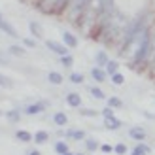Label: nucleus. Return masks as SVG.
<instances>
[{"label":"nucleus","instance_id":"f257e3e1","mask_svg":"<svg viewBox=\"0 0 155 155\" xmlns=\"http://www.w3.org/2000/svg\"><path fill=\"white\" fill-rule=\"evenodd\" d=\"M150 51H151V38H150L148 32H144L142 40H140V45H138V49L134 51V57H133V63H130V66H138V64H142L144 61L148 59Z\"/></svg>","mask_w":155,"mask_h":155},{"label":"nucleus","instance_id":"f03ea898","mask_svg":"<svg viewBox=\"0 0 155 155\" xmlns=\"http://www.w3.org/2000/svg\"><path fill=\"white\" fill-rule=\"evenodd\" d=\"M140 32H146V30H144V17L136 19L133 25L127 28V32H125V40H123V45H129V44L133 42V40H134V38L140 34Z\"/></svg>","mask_w":155,"mask_h":155},{"label":"nucleus","instance_id":"7ed1b4c3","mask_svg":"<svg viewBox=\"0 0 155 155\" xmlns=\"http://www.w3.org/2000/svg\"><path fill=\"white\" fill-rule=\"evenodd\" d=\"M45 45H48V49H49L51 53H55V55H59V57L68 55V49H70V48H66L64 44L55 42V40H45Z\"/></svg>","mask_w":155,"mask_h":155},{"label":"nucleus","instance_id":"20e7f679","mask_svg":"<svg viewBox=\"0 0 155 155\" xmlns=\"http://www.w3.org/2000/svg\"><path fill=\"white\" fill-rule=\"evenodd\" d=\"M129 136L133 138V140H136V142H144L146 138H148V133H146L142 127H130L129 129Z\"/></svg>","mask_w":155,"mask_h":155},{"label":"nucleus","instance_id":"39448f33","mask_svg":"<svg viewBox=\"0 0 155 155\" xmlns=\"http://www.w3.org/2000/svg\"><path fill=\"white\" fill-rule=\"evenodd\" d=\"M45 106H48V102H34V104H28L25 108V114L27 115H36V114H42L45 110Z\"/></svg>","mask_w":155,"mask_h":155},{"label":"nucleus","instance_id":"423d86ee","mask_svg":"<svg viewBox=\"0 0 155 155\" xmlns=\"http://www.w3.org/2000/svg\"><path fill=\"white\" fill-rule=\"evenodd\" d=\"M0 30H2L4 34H8V36H12V38H19V32L15 30V27L12 25V23H8L6 19L0 21Z\"/></svg>","mask_w":155,"mask_h":155},{"label":"nucleus","instance_id":"0eeeda50","mask_svg":"<svg viewBox=\"0 0 155 155\" xmlns=\"http://www.w3.org/2000/svg\"><path fill=\"white\" fill-rule=\"evenodd\" d=\"M91 78L95 80L97 83H102L106 81V78H108V72H106V68H100V66H95L91 70Z\"/></svg>","mask_w":155,"mask_h":155},{"label":"nucleus","instance_id":"6e6552de","mask_svg":"<svg viewBox=\"0 0 155 155\" xmlns=\"http://www.w3.org/2000/svg\"><path fill=\"white\" fill-rule=\"evenodd\" d=\"M66 104L70 106V108H80L81 106V97H80V93H68L66 95Z\"/></svg>","mask_w":155,"mask_h":155},{"label":"nucleus","instance_id":"1a4fd4ad","mask_svg":"<svg viewBox=\"0 0 155 155\" xmlns=\"http://www.w3.org/2000/svg\"><path fill=\"white\" fill-rule=\"evenodd\" d=\"M121 125H123L121 119H117L115 115H114V117H106L104 119V127L108 130H117V129H121Z\"/></svg>","mask_w":155,"mask_h":155},{"label":"nucleus","instance_id":"9d476101","mask_svg":"<svg viewBox=\"0 0 155 155\" xmlns=\"http://www.w3.org/2000/svg\"><path fill=\"white\" fill-rule=\"evenodd\" d=\"M53 123L57 127H66L68 125V115L64 112H55L53 114Z\"/></svg>","mask_w":155,"mask_h":155},{"label":"nucleus","instance_id":"9b49d317","mask_svg":"<svg viewBox=\"0 0 155 155\" xmlns=\"http://www.w3.org/2000/svg\"><path fill=\"white\" fill-rule=\"evenodd\" d=\"M83 144H85V150H87L89 153H93V151L100 150V144H98V140H97V138H93V136H87V138L83 140Z\"/></svg>","mask_w":155,"mask_h":155},{"label":"nucleus","instance_id":"f8f14e48","mask_svg":"<svg viewBox=\"0 0 155 155\" xmlns=\"http://www.w3.org/2000/svg\"><path fill=\"white\" fill-rule=\"evenodd\" d=\"M28 28H30V34H32L34 38H42V36H44V27L40 25V23L30 21V23H28Z\"/></svg>","mask_w":155,"mask_h":155},{"label":"nucleus","instance_id":"ddd939ff","mask_svg":"<svg viewBox=\"0 0 155 155\" xmlns=\"http://www.w3.org/2000/svg\"><path fill=\"white\" fill-rule=\"evenodd\" d=\"M63 44L66 48H78V38L72 32H63Z\"/></svg>","mask_w":155,"mask_h":155},{"label":"nucleus","instance_id":"4468645a","mask_svg":"<svg viewBox=\"0 0 155 155\" xmlns=\"http://www.w3.org/2000/svg\"><path fill=\"white\" fill-rule=\"evenodd\" d=\"M95 61H97V66H100V68H106V64L110 63V57H108V53H106V51H97Z\"/></svg>","mask_w":155,"mask_h":155},{"label":"nucleus","instance_id":"2eb2a0df","mask_svg":"<svg viewBox=\"0 0 155 155\" xmlns=\"http://www.w3.org/2000/svg\"><path fill=\"white\" fill-rule=\"evenodd\" d=\"M15 138H17L19 142H23V144H28V142L34 140V134H30L28 130H17V133H15Z\"/></svg>","mask_w":155,"mask_h":155},{"label":"nucleus","instance_id":"dca6fc26","mask_svg":"<svg viewBox=\"0 0 155 155\" xmlns=\"http://www.w3.org/2000/svg\"><path fill=\"white\" fill-rule=\"evenodd\" d=\"M66 134L70 136L72 140H85V138H87V134H85V130H81V129H70Z\"/></svg>","mask_w":155,"mask_h":155},{"label":"nucleus","instance_id":"f3484780","mask_svg":"<svg viewBox=\"0 0 155 155\" xmlns=\"http://www.w3.org/2000/svg\"><path fill=\"white\" fill-rule=\"evenodd\" d=\"M70 2V0H51V4H53V8H51V12L53 13H61L66 8V4Z\"/></svg>","mask_w":155,"mask_h":155},{"label":"nucleus","instance_id":"a211bd4d","mask_svg":"<svg viewBox=\"0 0 155 155\" xmlns=\"http://www.w3.org/2000/svg\"><path fill=\"white\" fill-rule=\"evenodd\" d=\"M48 81L53 83V85H61V83L64 81V78H63V74H61V72H49L48 74Z\"/></svg>","mask_w":155,"mask_h":155},{"label":"nucleus","instance_id":"6ab92c4d","mask_svg":"<svg viewBox=\"0 0 155 155\" xmlns=\"http://www.w3.org/2000/svg\"><path fill=\"white\" fill-rule=\"evenodd\" d=\"M4 115L8 117V121H10V123H17V121L21 119V112L17 110V108H12V110H10V112H6Z\"/></svg>","mask_w":155,"mask_h":155},{"label":"nucleus","instance_id":"aec40b11","mask_svg":"<svg viewBox=\"0 0 155 155\" xmlns=\"http://www.w3.org/2000/svg\"><path fill=\"white\" fill-rule=\"evenodd\" d=\"M49 140V133L48 130H38V133H34V142L36 144H45Z\"/></svg>","mask_w":155,"mask_h":155},{"label":"nucleus","instance_id":"412c9836","mask_svg":"<svg viewBox=\"0 0 155 155\" xmlns=\"http://www.w3.org/2000/svg\"><path fill=\"white\" fill-rule=\"evenodd\" d=\"M8 51H10L12 55H15V57H23V55L27 53V49L21 48V45H17V44H12L10 48H8Z\"/></svg>","mask_w":155,"mask_h":155},{"label":"nucleus","instance_id":"4be33fe9","mask_svg":"<svg viewBox=\"0 0 155 155\" xmlns=\"http://www.w3.org/2000/svg\"><path fill=\"white\" fill-rule=\"evenodd\" d=\"M133 151L138 153V155H150V153H151V148H150L148 144H144V142H138V146H136Z\"/></svg>","mask_w":155,"mask_h":155},{"label":"nucleus","instance_id":"5701e85b","mask_svg":"<svg viewBox=\"0 0 155 155\" xmlns=\"http://www.w3.org/2000/svg\"><path fill=\"white\" fill-rule=\"evenodd\" d=\"M53 150H55V153H59V155H64V153H68V151H70V150H68V144H66V142H63V140L55 142V146H53Z\"/></svg>","mask_w":155,"mask_h":155},{"label":"nucleus","instance_id":"b1692460","mask_svg":"<svg viewBox=\"0 0 155 155\" xmlns=\"http://www.w3.org/2000/svg\"><path fill=\"white\" fill-rule=\"evenodd\" d=\"M106 72H108V76H114L115 72H119V63L114 61V59H110V63L106 64Z\"/></svg>","mask_w":155,"mask_h":155},{"label":"nucleus","instance_id":"393cba45","mask_svg":"<svg viewBox=\"0 0 155 155\" xmlns=\"http://www.w3.org/2000/svg\"><path fill=\"white\" fill-rule=\"evenodd\" d=\"M0 87H2V89H12V87H13L12 78H8V76L2 74V72H0Z\"/></svg>","mask_w":155,"mask_h":155},{"label":"nucleus","instance_id":"a878e982","mask_svg":"<svg viewBox=\"0 0 155 155\" xmlns=\"http://www.w3.org/2000/svg\"><path fill=\"white\" fill-rule=\"evenodd\" d=\"M108 106L114 108V110H115V108L119 110V108H123V100L119 97H110V98H108Z\"/></svg>","mask_w":155,"mask_h":155},{"label":"nucleus","instance_id":"bb28decb","mask_svg":"<svg viewBox=\"0 0 155 155\" xmlns=\"http://www.w3.org/2000/svg\"><path fill=\"white\" fill-rule=\"evenodd\" d=\"M91 95H93V98H97V100H104L106 98V93L100 87H91Z\"/></svg>","mask_w":155,"mask_h":155},{"label":"nucleus","instance_id":"cd10ccee","mask_svg":"<svg viewBox=\"0 0 155 155\" xmlns=\"http://www.w3.org/2000/svg\"><path fill=\"white\" fill-rule=\"evenodd\" d=\"M68 80H70L72 83H76V85H80V83L85 81V78H83V74H80V72H72L70 76H68Z\"/></svg>","mask_w":155,"mask_h":155},{"label":"nucleus","instance_id":"c85d7f7f","mask_svg":"<svg viewBox=\"0 0 155 155\" xmlns=\"http://www.w3.org/2000/svg\"><path fill=\"white\" fill-rule=\"evenodd\" d=\"M61 59V64L63 66H66V68H72V64H74V57L68 53V55H63V57H59Z\"/></svg>","mask_w":155,"mask_h":155},{"label":"nucleus","instance_id":"c756f323","mask_svg":"<svg viewBox=\"0 0 155 155\" xmlns=\"http://www.w3.org/2000/svg\"><path fill=\"white\" fill-rule=\"evenodd\" d=\"M112 78V83L114 85H123V83H125V76H123L121 72H115L114 76H110Z\"/></svg>","mask_w":155,"mask_h":155},{"label":"nucleus","instance_id":"7c9ffc66","mask_svg":"<svg viewBox=\"0 0 155 155\" xmlns=\"http://www.w3.org/2000/svg\"><path fill=\"white\" fill-rule=\"evenodd\" d=\"M114 151L117 153V155H125V153L129 151V148H127L125 144H115V146H114Z\"/></svg>","mask_w":155,"mask_h":155},{"label":"nucleus","instance_id":"2f4dec72","mask_svg":"<svg viewBox=\"0 0 155 155\" xmlns=\"http://www.w3.org/2000/svg\"><path fill=\"white\" fill-rule=\"evenodd\" d=\"M23 45L25 48H36V40H32V38H23Z\"/></svg>","mask_w":155,"mask_h":155},{"label":"nucleus","instance_id":"473e14b6","mask_svg":"<svg viewBox=\"0 0 155 155\" xmlns=\"http://www.w3.org/2000/svg\"><path fill=\"white\" fill-rule=\"evenodd\" d=\"M102 117H104V119H106V117H114V108H110V106L104 108V110H102Z\"/></svg>","mask_w":155,"mask_h":155},{"label":"nucleus","instance_id":"72a5a7b5","mask_svg":"<svg viewBox=\"0 0 155 155\" xmlns=\"http://www.w3.org/2000/svg\"><path fill=\"white\" fill-rule=\"evenodd\" d=\"M100 151H102V153H112V151H114V146H110V144H102V146H100Z\"/></svg>","mask_w":155,"mask_h":155},{"label":"nucleus","instance_id":"f704fd0d","mask_svg":"<svg viewBox=\"0 0 155 155\" xmlns=\"http://www.w3.org/2000/svg\"><path fill=\"white\" fill-rule=\"evenodd\" d=\"M81 115H97L95 110H81Z\"/></svg>","mask_w":155,"mask_h":155},{"label":"nucleus","instance_id":"c9c22d12","mask_svg":"<svg viewBox=\"0 0 155 155\" xmlns=\"http://www.w3.org/2000/svg\"><path fill=\"white\" fill-rule=\"evenodd\" d=\"M27 155H42V153H40V151H38V150H32V151H28Z\"/></svg>","mask_w":155,"mask_h":155},{"label":"nucleus","instance_id":"e433bc0d","mask_svg":"<svg viewBox=\"0 0 155 155\" xmlns=\"http://www.w3.org/2000/svg\"><path fill=\"white\" fill-rule=\"evenodd\" d=\"M0 63H6V59L2 57V53H0Z\"/></svg>","mask_w":155,"mask_h":155},{"label":"nucleus","instance_id":"4c0bfd02","mask_svg":"<svg viewBox=\"0 0 155 155\" xmlns=\"http://www.w3.org/2000/svg\"><path fill=\"white\" fill-rule=\"evenodd\" d=\"M64 155H78V153H72V151H68V153H64Z\"/></svg>","mask_w":155,"mask_h":155},{"label":"nucleus","instance_id":"58836bf2","mask_svg":"<svg viewBox=\"0 0 155 155\" xmlns=\"http://www.w3.org/2000/svg\"><path fill=\"white\" fill-rule=\"evenodd\" d=\"M2 19H4V17H2V13H0V21H2Z\"/></svg>","mask_w":155,"mask_h":155},{"label":"nucleus","instance_id":"ea45409f","mask_svg":"<svg viewBox=\"0 0 155 155\" xmlns=\"http://www.w3.org/2000/svg\"><path fill=\"white\" fill-rule=\"evenodd\" d=\"M130 155H138V153H134V151H133V153H130Z\"/></svg>","mask_w":155,"mask_h":155},{"label":"nucleus","instance_id":"a19ab883","mask_svg":"<svg viewBox=\"0 0 155 155\" xmlns=\"http://www.w3.org/2000/svg\"><path fill=\"white\" fill-rule=\"evenodd\" d=\"M0 115H4V112H0Z\"/></svg>","mask_w":155,"mask_h":155},{"label":"nucleus","instance_id":"79ce46f5","mask_svg":"<svg viewBox=\"0 0 155 155\" xmlns=\"http://www.w3.org/2000/svg\"><path fill=\"white\" fill-rule=\"evenodd\" d=\"M78 155H83V153H78Z\"/></svg>","mask_w":155,"mask_h":155}]
</instances>
